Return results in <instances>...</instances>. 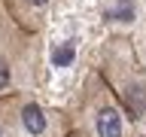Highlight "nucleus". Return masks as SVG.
<instances>
[{"instance_id": "nucleus-1", "label": "nucleus", "mask_w": 146, "mask_h": 137, "mask_svg": "<svg viewBox=\"0 0 146 137\" xmlns=\"http://www.w3.org/2000/svg\"><path fill=\"white\" fill-rule=\"evenodd\" d=\"M98 137H122V116L116 110H100L98 116Z\"/></svg>"}, {"instance_id": "nucleus-2", "label": "nucleus", "mask_w": 146, "mask_h": 137, "mask_svg": "<svg viewBox=\"0 0 146 137\" xmlns=\"http://www.w3.org/2000/svg\"><path fill=\"white\" fill-rule=\"evenodd\" d=\"M21 125H25V131H31V134H43L46 125H49V119H46V113L40 107L27 104V107L21 110Z\"/></svg>"}, {"instance_id": "nucleus-3", "label": "nucleus", "mask_w": 146, "mask_h": 137, "mask_svg": "<svg viewBox=\"0 0 146 137\" xmlns=\"http://www.w3.org/2000/svg\"><path fill=\"white\" fill-rule=\"evenodd\" d=\"M70 58H73V43H70V46H64L61 52L55 55V64H58V67H61V64H67V61H70Z\"/></svg>"}, {"instance_id": "nucleus-4", "label": "nucleus", "mask_w": 146, "mask_h": 137, "mask_svg": "<svg viewBox=\"0 0 146 137\" xmlns=\"http://www.w3.org/2000/svg\"><path fill=\"white\" fill-rule=\"evenodd\" d=\"M6 85H9V64L0 58V91L6 88Z\"/></svg>"}, {"instance_id": "nucleus-5", "label": "nucleus", "mask_w": 146, "mask_h": 137, "mask_svg": "<svg viewBox=\"0 0 146 137\" xmlns=\"http://www.w3.org/2000/svg\"><path fill=\"white\" fill-rule=\"evenodd\" d=\"M31 3H34V6H46V3H49V0H31Z\"/></svg>"}]
</instances>
